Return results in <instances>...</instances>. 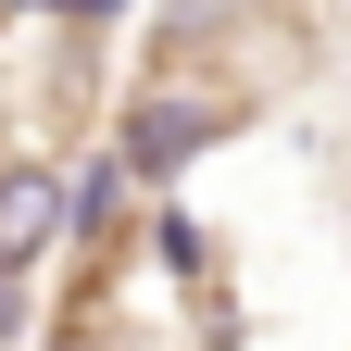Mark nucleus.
Returning <instances> with one entry per match:
<instances>
[{
    "mask_svg": "<svg viewBox=\"0 0 351 351\" xmlns=\"http://www.w3.org/2000/svg\"><path fill=\"white\" fill-rule=\"evenodd\" d=\"M63 226H75V201H63V176L38 163V151H13V163H0V289H25L38 263L63 251Z\"/></svg>",
    "mask_w": 351,
    "mask_h": 351,
    "instance_id": "f257e3e1",
    "label": "nucleus"
}]
</instances>
